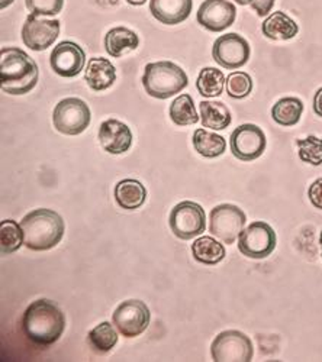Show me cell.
<instances>
[{
  "label": "cell",
  "instance_id": "1",
  "mask_svg": "<svg viewBox=\"0 0 322 362\" xmlns=\"http://www.w3.org/2000/svg\"><path fill=\"white\" fill-rule=\"evenodd\" d=\"M66 329V317L52 301L41 298L33 301L23 313L22 330L29 342L48 348L62 338Z\"/></svg>",
  "mask_w": 322,
  "mask_h": 362
},
{
  "label": "cell",
  "instance_id": "2",
  "mask_svg": "<svg viewBox=\"0 0 322 362\" xmlns=\"http://www.w3.org/2000/svg\"><path fill=\"white\" fill-rule=\"evenodd\" d=\"M38 83V66L21 48H4L0 52V84L8 95L21 96Z\"/></svg>",
  "mask_w": 322,
  "mask_h": 362
},
{
  "label": "cell",
  "instance_id": "3",
  "mask_svg": "<svg viewBox=\"0 0 322 362\" xmlns=\"http://www.w3.org/2000/svg\"><path fill=\"white\" fill-rule=\"evenodd\" d=\"M23 244L33 251H48L62 243L64 236V221L54 210L37 209L21 222Z\"/></svg>",
  "mask_w": 322,
  "mask_h": 362
},
{
  "label": "cell",
  "instance_id": "4",
  "mask_svg": "<svg viewBox=\"0 0 322 362\" xmlns=\"http://www.w3.org/2000/svg\"><path fill=\"white\" fill-rule=\"evenodd\" d=\"M189 84L186 73L171 62H160L145 66L142 86L151 98L166 100L180 93Z\"/></svg>",
  "mask_w": 322,
  "mask_h": 362
},
{
  "label": "cell",
  "instance_id": "5",
  "mask_svg": "<svg viewBox=\"0 0 322 362\" xmlns=\"http://www.w3.org/2000/svg\"><path fill=\"white\" fill-rule=\"evenodd\" d=\"M92 113L89 106L79 98H67L58 103L52 112V122L58 132L64 135H80L91 125Z\"/></svg>",
  "mask_w": 322,
  "mask_h": 362
},
{
  "label": "cell",
  "instance_id": "6",
  "mask_svg": "<svg viewBox=\"0 0 322 362\" xmlns=\"http://www.w3.org/2000/svg\"><path fill=\"white\" fill-rule=\"evenodd\" d=\"M247 218L243 210L236 204H218L211 210L209 230L224 244H234L244 230Z\"/></svg>",
  "mask_w": 322,
  "mask_h": 362
},
{
  "label": "cell",
  "instance_id": "7",
  "mask_svg": "<svg viewBox=\"0 0 322 362\" xmlns=\"http://www.w3.org/2000/svg\"><path fill=\"white\" fill-rule=\"evenodd\" d=\"M211 355L215 362H248L253 359L251 339L240 330H225L214 339Z\"/></svg>",
  "mask_w": 322,
  "mask_h": 362
},
{
  "label": "cell",
  "instance_id": "8",
  "mask_svg": "<svg viewBox=\"0 0 322 362\" xmlns=\"http://www.w3.org/2000/svg\"><path fill=\"white\" fill-rule=\"evenodd\" d=\"M168 222L171 232L183 240L193 239L207 229V215L203 207L189 200L174 206Z\"/></svg>",
  "mask_w": 322,
  "mask_h": 362
},
{
  "label": "cell",
  "instance_id": "9",
  "mask_svg": "<svg viewBox=\"0 0 322 362\" xmlns=\"http://www.w3.org/2000/svg\"><path fill=\"white\" fill-rule=\"evenodd\" d=\"M277 236L266 222H253L238 236V250L253 259L268 258L276 248Z\"/></svg>",
  "mask_w": 322,
  "mask_h": 362
},
{
  "label": "cell",
  "instance_id": "10",
  "mask_svg": "<svg viewBox=\"0 0 322 362\" xmlns=\"http://www.w3.org/2000/svg\"><path fill=\"white\" fill-rule=\"evenodd\" d=\"M112 322L125 338H137L150 325V309L141 300H127L116 308Z\"/></svg>",
  "mask_w": 322,
  "mask_h": 362
},
{
  "label": "cell",
  "instance_id": "11",
  "mask_svg": "<svg viewBox=\"0 0 322 362\" xmlns=\"http://www.w3.org/2000/svg\"><path fill=\"white\" fill-rule=\"evenodd\" d=\"M268 145L266 135L253 124H244L231 134L229 146L234 157L241 161H253L263 156Z\"/></svg>",
  "mask_w": 322,
  "mask_h": 362
},
{
  "label": "cell",
  "instance_id": "12",
  "mask_svg": "<svg viewBox=\"0 0 322 362\" xmlns=\"http://www.w3.org/2000/svg\"><path fill=\"white\" fill-rule=\"evenodd\" d=\"M251 49L248 42L238 34H226L214 42L212 57L215 62L228 70H236L247 64Z\"/></svg>",
  "mask_w": 322,
  "mask_h": 362
},
{
  "label": "cell",
  "instance_id": "13",
  "mask_svg": "<svg viewBox=\"0 0 322 362\" xmlns=\"http://www.w3.org/2000/svg\"><path fill=\"white\" fill-rule=\"evenodd\" d=\"M60 35V21L38 19L35 15H29L22 28V41L33 51H44L51 47Z\"/></svg>",
  "mask_w": 322,
  "mask_h": 362
},
{
  "label": "cell",
  "instance_id": "14",
  "mask_svg": "<svg viewBox=\"0 0 322 362\" xmlns=\"http://www.w3.org/2000/svg\"><path fill=\"white\" fill-rule=\"evenodd\" d=\"M237 16V9L229 0H205L197 11V23L211 33H222Z\"/></svg>",
  "mask_w": 322,
  "mask_h": 362
},
{
  "label": "cell",
  "instance_id": "15",
  "mask_svg": "<svg viewBox=\"0 0 322 362\" xmlns=\"http://www.w3.org/2000/svg\"><path fill=\"white\" fill-rule=\"evenodd\" d=\"M84 63H86V54L83 48L71 41H64L55 45L50 57L51 69L58 76L66 77V78L79 76V73L84 67Z\"/></svg>",
  "mask_w": 322,
  "mask_h": 362
},
{
  "label": "cell",
  "instance_id": "16",
  "mask_svg": "<svg viewBox=\"0 0 322 362\" xmlns=\"http://www.w3.org/2000/svg\"><path fill=\"white\" fill-rule=\"evenodd\" d=\"M102 148L109 154L120 156L132 145V132L128 125L118 119H108L100 125L98 134Z\"/></svg>",
  "mask_w": 322,
  "mask_h": 362
},
{
  "label": "cell",
  "instance_id": "17",
  "mask_svg": "<svg viewBox=\"0 0 322 362\" xmlns=\"http://www.w3.org/2000/svg\"><path fill=\"white\" fill-rule=\"evenodd\" d=\"M193 0H150V12L164 25H178L192 12Z\"/></svg>",
  "mask_w": 322,
  "mask_h": 362
},
{
  "label": "cell",
  "instance_id": "18",
  "mask_svg": "<svg viewBox=\"0 0 322 362\" xmlns=\"http://www.w3.org/2000/svg\"><path fill=\"white\" fill-rule=\"evenodd\" d=\"M84 80L95 92H102L116 81V70L106 58H91Z\"/></svg>",
  "mask_w": 322,
  "mask_h": 362
},
{
  "label": "cell",
  "instance_id": "19",
  "mask_svg": "<svg viewBox=\"0 0 322 362\" xmlns=\"http://www.w3.org/2000/svg\"><path fill=\"white\" fill-rule=\"evenodd\" d=\"M263 34L273 41H287L295 38L299 33L298 23L284 12L272 13L261 26Z\"/></svg>",
  "mask_w": 322,
  "mask_h": 362
},
{
  "label": "cell",
  "instance_id": "20",
  "mask_svg": "<svg viewBox=\"0 0 322 362\" xmlns=\"http://www.w3.org/2000/svg\"><path fill=\"white\" fill-rule=\"evenodd\" d=\"M145 199H147V190L138 180L127 178L120 181L115 187V200L125 210L139 209L145 203Z\"/></svg>",
  "mask_w": 322,
  "mask_h": 362
},
{
  "label": "cell",
  "instance_id": "21",
  "mask_svg": "<svg viewBox=\"0 0 322 362\" xmlns=\"http://www.w3.org/2000/svg\"><path fill=\"white\" fill-rule=\"evenodd\" d=\"M139 45L138 35L128 28H113L105 37V48L109 55L120 58L127 52L137 49Z\"/></svg>",
  "mask_w": 322,
  "mask_h": 362
},
{
  "label": "cell",
  "instance_id": "22",
  "mask_svg": "<svg viewBox=\"0 0 322 362\" xmlns=\"http://www.w3.org/2000/svg\"><path fill=\"white\" fill-rule=\"evenodd\" d=\"M200 107V120L203 128H211L214 131L226 129L231 122V112L222 102H208L203 100L199 103Z\"/></svg>",
  "mask_w": 322,
  "mask_h": 362
},
{
  "label": "cell",
  "instance_id": "23",
  "mask_svg": "<svg viewBox=\"0 0 322 362\" xmlns=\"http://www.w3.org/2000/svg\"><path fill=\"white\" fill-rule=\"evenodd\" d=\"M192 254L195 261L203 265H217L225 258L226 251L217 239L211 236H202L192 244Z\"/></svg>",
  "mask_w": 322,
  "mask_h": 362
},
{
  "label": "cell",
  "instance_id": "24",
  "mask_svg": "<svg viewBox=\"0 0 322 362\" xmlns=\"http://www.w3.org/2000/svg\"><path fill=\"white\" fill-rule=\"evenodd\" d=\"M193 146L202 157L217 158L225 153L226 142L224 136L200 128L193 135Z\"/></svg>",
  "mask_w": 322,
  "mask_h": 362
},
{
  "label": "cell",
  "instance_id": "25",
  "mask_svg": "<svg viewBox=\"0 0 322 362\" xmlns=\"http://www.w3.org/2000/svg\"><path fill=\"white\" fill-rule=\"evenodd\" d=\"M304 103L298 98H283L272 107V117L282 127H294L299 122Z\"/></svg>",
  "mask_w": 322,
  "mask_h": 362
},
{
  "label": "cell",
  "instance_id": "26",
  "mask_svg": "<svg viewBox=\"0 0 322 362\" xmlns=\"http://www.w3.org/2000/svg\"><path fill=\"white\" fill-rule=\"evenodd\" d=\"M87 342H89L93 352L103 355L108 354L118 344V334L113 329V325L109 322H102L95 329H92L87 335Z\"/></svg>",
  "mask_w": 322,
  "mask_h": 362
},
{
  "label": "cell",
  "instance_id": "27",
  "mask_svg": "<svg viewBox=\"0 0 322 362\" xmlns=\"http://www.w3.org/2000/svg\"><path fill=\"white\" fill-rule=\"evenodd\" d=\"M225 83L226 80L221 70L214 67H207L200 70L196 81V87H197V92L203 98H218L224 92Z\"/></svg>",
  "mask_w": 322,
  "mask_h": 362
},
{
  "label": "cell",
  "instance_id": "28",
  "mask_svg": "<svg viewBox=\"0 0 322 362\" xmlns=\"http://www.w3.org/2000/svg\"><path fill=\"white\" fill-rule=\"evenodd\" d=\"M170 117L178 127H188L199 122V116L190 95H182L173 100L170 106Z\"/></svg>",
  "mask_w": 322,
  "mask_h": 362
},
{
  "label": "cell",
  "instance_id": "29",
  "mask_svg": "<svg viewBox=\"0 0 322 362\" xmlns=\"http://www.w3.org/2000/svg\"><path fill=\"white\" fill-rule=\"evenodd\" d=\"M22 245H25L22 226L12 219L2 221V223H0V247H2V254H13Z\"/></svg>",
  "mask_w": 322,
  "mask_h": 362
},
{
  "label": "cell",
  "instance_id": "30",
  "mask_svg": "<svg viewBox=\"0 0 322 362\" xmlns=\"http://www.w3.org/2000/svg\"><path fill=\"white\" fill-rule=\"evenodd\" d=\"M226 92L232 99H244L253 92V80L244 71L231 73L226 77Z\"/></svg>",
  "mask_w": 322,
  "mask_h": 362
},
{
  "label": "cell",
  "instance_id": "31",
  "mask_svg": "<svg viewBox=\"0 0 322 362\" xmlns=\"http://www.w3.org/2000/svg\"><path fill=\"white\" fill-rule=\"evenodd\" d=\"M297 145L299 146V158L311 165L322 164V139L316 136H308L305 139H298Z\"/></svg>",
  "mask_w": 322,
  "mask_h": 362
},
{
  "label": "cell",
  "instance_id": "32",
  "mask_svg": "<svg viewBox=\"0 0 322 362\" xmlns=\"http://www.w3.org/2000/svg\"><path fill=\"white\" fill-rule=\"evenodd\" d=\"M25 4L35 16H55L62 12L64 0H25Z\"/></svg>",
  "mask_w": 322,
  "mask_h": 362
},
{
  "label": "cell",
  "instance_id": "33",
  "mask_svg": "<svg viewBox=\"0 0 322 362\" xmlns=\"http://www.w3.org/2000/svg\"><path fill=\"white\" fill-rule=\"evenodd\" d=\"M308 196L314 207L322 210V178H318L316 181H314L308 190Z\"/></svg>",
  "mask_w": 322,
  "mask_h": 362
},
{
  "label": "cell",
  "instance_id": "34",
  "mask_svg": "<svg viewBox=\"0 0 322 362\" xmlns=\"http://www.w3.org/2000/svg\"><path fill=\"white\" fill-rule=\"evenodd\" d=\"M275 2L276 0H253L251 8L257 12L258 16H266L272 11Z\"/></svg>",
  "mask_w": 322,
  "mask_h": 362
},
{
  "label": "cell",
  "instance_id": "35",
  "mask_svg": "<svg viewBox=\"0 0 322 362\" xmlns=\"http://www.w3.org/2000/svg\"><path fill=\"white\" fill-rule=\"evenodd\" d=\"M314 112L322 117V87L315 93L314 98Z\"/></svg>",
  "mask_w": 322,
  "mask_h": 362
},
{
  "label": "cell",
  "instance_id": "36",
  "mask_svg": "<svg viewBox=\"0 0 322 362\" xmlns=\"http://www.w3.org/2000/svg\"><path fill=\"white\" fill-rule=\"evenodd\" d=\"M127 2L130 5H132V6H141V5H144L145 2H147V0H127Z\"/></svg>",
  "mask_w": 322,
  "mask_h": 362
},
{
  "label": "cell",
  "instance_id": "37",
  "mask_svg": "<svg viewBox=\"0 0 322 362\" xmlns=\"http://www.w3.org/2000/svg\"><path fill=\"white\" fill-rule=\"evenodd\" d=\"M12 4H13V0H2V4H0V6H2V9H5L9 5H12Z\"/></svg>",
  "mask_w": 322,
  "mask_h": 362
},
{
  "label": "cell",
  "instance_id": "38",
  "mask_svg": "<svg viewBox=\"0 0 322 362\" xmlns=\"http://www.w3.org/2000/svg\"><path fill=\"white\" fill-rule=\"evenodd\" d=\"M236 2L240 4V5H243V6H246V5H251L253 0H236Z\"/></svg>",
  "mask_w": 322,
  "mask_h": 362
},
{
  "label": "cell",
  "instance_id": "39",
  "mask_svg": "<svg viewBox=\"0 0 322 362\" xmlns=\"http://www.w3.org/2000/svg\"><path fill=\"white\" fill-rule=\"evenodd\" d=\"M319 243H321V248H322V232H321V235H319Z\"/></svg>",
  "mask_w": 322,
  "mask_h": 362
}]
</instances>
